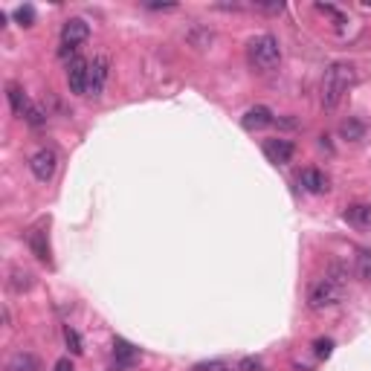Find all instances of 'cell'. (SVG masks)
Returning a JSON list of instances; mask_svg holds the SVG:
<instances>
[{
	"mask_svg": "<svg viewBox=\"0 0 371 371\" xmlns=\"http://www.w3.org/2000/svg\"><path fill=\"white\" fill-rule=\"evenodd\" d=\"M357 270H360V278L371 282V256H366V258L360 261V267H357Z\"/></svg>",
	"mask_w": 371,
	"mask_h": 371,
	"instance_id": "cell-24",
	"label": "cell"
},
{
	"mask_svg": "<svg viewBox=\"0 0 371 371\" xmlns=\"http://www.w3.org/2000/svg\"><path fill=\"white\" fill-rule=\"evenodd\" d=\"M90 38V26L85 18H70V21H64L61 26V47L64 49H78L85 41Z\"/></svg>",
	"mask_w": 371,
	"mask_h": 371,
	"instance_id": "cell-4",
	"label": "cell"
},
{
	"mask_svg": "<svg viewBox=\"0 0 371 371\" xmlns=\"http://www.w3.org/2000/svg\"><path fill=\"white\" fill-rule=\"evenodd\" d=\"M108 70H111V61L104 56H96L90 61V82H87V96H102L104 82H108Z\"/></svg>",
	"mask_w": 371,
	"mask_h": 371,
	"instance_id": "cell-7",
	"label": "cell"
},
{
	"mask_svg": "<svg viewBox=\"0 0 371 371\" xmlns=\"http://www.w3.org/2000/svg\"><path fill=\"white\" fill-rule=\"evenodd\" d=\"M6 371H41V363H38V357L30 354V351H18L9 357V366Z\"/></svg>",
	"mask_w": 371,
	"mask_h": 371,
	"instance_id": "cell-14",
	"label": "cell"
},
{
	"mask_svg": "<svg viewBox=\"0 0 371 371\" xmlns=\"http://www.w3.org/2000/svg\"><path fill=\"white\" fill-rule=\"evenodd\" d=\"M363 122H357V119H346V122L339 125V134L346 139H363Z\"/></svg>",
	"mask_w": 371,
	"mask_h": 371,
	"instance_id": "cell-16",
	"label": "cell"
},
{
	"mask_svg": "<svg viewBox=\"0 0 371 371\" xmlns=\"http://www.w3.org/2000/svg\"><path fill=\"white\" fill-rule=\"evenodd\" d=\"M273 122H276L273 111L264 108V104H256V108H249V111L244 113V119H241L244 131H261V128H267V125H273Z\"/></svg>",
	"mask_w": 371,
	"mask_h": 371,
	"instance_id": "cell-11",
	"label": "cell"
},
{
	"mask_svg": "<svg viewBox=\"0 0 371 371\" xmlns=\"http://www.w3.org/2000/svg\"><path fill=\"white\" fill-rule=\"evenodd\" d=\"M113 360H116L119 368H131V366L139 360V348H134L128 339L116 337V339H113Z\"/></svg>",
	"mask_w": 371,
	"mask_h": 371,
	"instance_id": "cell-12",
	"label": "cell"
},
{
	"mask_svg": "<svg viewBox=\"0 0 371 371\" xmlns=\"http://www.w3.org/2000/svg\"><path fill=\"white\" fill-rule=\"evenodd\" d=\"M26 241H30V249H32V256H35L38 261H47V264H49V241H47V232H44L41 227L30 229Z\"/></svg>",
	"mask_w": 371,
	"mask_h": 371,
	"instance_id": "cell-13",
	"label": "cell"
},
{
	"mask_svg": "<svg viewBox=\"0 0 371 371\" xmlns=\"http://www.w3.org/2000/svg\"><path fill=\"white\" fill-rule=\"evenodd\" d=\"M23 119H26V122H30L32 128H41V125L47 122V111L41 108V104H35V102H32V104H30V111H26V116H23Z\"/></svg>",
	"mask_w": 371,
	"mask_h": 371,
	"instance_id": "cell-17",
	"label": "cell"
},
{
	"mask_svg": "<svg viewBox=\"0 0 371 371\" xmlns=\"http://www.w3.org/2000/svg\"><path fill=\"white\" fill-rule=\"evenodd\" d=\"M342 282H337L334 276H325V278H319V282H313L311 284V290H308V304L313 311H325V308H330V304H337V302H342Z\"/></svg>",
	"mask_w": 371,
	"mask_h": 371,
	"instance_id": "cell-3",
	"label": "cell"
},
{
	"mask_svg": "<svg viewBox=\"0 0 371 371\" xmlns=\"http://www.w3.org/2000/svg\"><path fill=\"white\" fill-rule=\"evenodd\" d=\"M264 363L258 360V357H244L241 363H238V371H261Z\"/></svg>",
	"mask_w": 371,
	"mask_h": 371,
	"instance_id": "cell-23",
	"label": "cell"
},
{
	"mask_svg": "<svg viewBox=\"0 0 371 371\" xmlns=\"http://www.w3.org/2000/svg\"><path fill=\"white\" fill-rule=\"evenodd\" d=\"M15 18H18L21 26H32L35 23V9L32 6H18L15 9Z\"/></svg>",
	"mask_w": 371,
	"mask_h": 371,
	"instance_id": "cell-20",
	"label": "cell"
},
{
	"mask_svg": "<svg viewBox=\"0 0 371 371\" xmlns=\"http://www.w3.org/2000/svg\"><path fill=\"white\" fill-rule=\"evenodd\" d=\"M56 166H58V157L56 151H49V148H41V151H35L30 157V171L35 175V180H52V175H56Z\"/></svg>",
	"mask_w": 371,
	"mask_h": 371,
	"instance_id": "cell-5",
	"label": "cell"
},
{
	"mask_svg": "<svg viewBox=\"0 0 371 371\" xmlns=\"http://www.w3.org/2000/svg\"><path fill=\"white\" fill-rule=\"evenodd\" d=\"M354 82H357V73H354L351 64H346V61L330 64V67L325 70V78H322V108L334 111L342 102V96L354 87Z\"/></svg>",
	"mask_w": 371,
	"mask_h": 371,
	"instance_id": "cell-1",
	"label": "cell"
},
{
	"mask_svg": "<svg viewBox=\"0 0 371 371\" xmlns=\"http://www.w3.org/2000/svg\"><path fill=\"white\" fill-rule=\"evenodd\" d=\"M293 154H296V145L290 139H267L264 142V157H267L270 163H276V166L290 163L293 160Z\"/></svg>",
	"mask_w": 371,
	"mask_h": 371,
	"instance_id": "cell-8",
	"label": "cell"
},
{
	"mask_svg": "<svg viewBox=\"0 0 371 371\" xmlns=\"http://www.w3.org/2000/svg\"><path fill=\"white\" fill-rule=\"evenodd\" d=\"M87 82H90V61L76 56L67 61V85L70 93H87Z\"/></svg>",
	"mask_w": 371,
	"mask_h": 371,
	"instance_id": "cell-6",
	"label": "cell"
},
{
	"mask_svg": "<svg viewBox=\"0 0 371 371\" xmlns=\"http://www.w3.org/2000/svg\"><path fill=\"white\" fill-rule=\"evenodd\" d=\"M64 339H67V346H70V351H73V354H82V351H85V348H82V337H78L73 328L64 330Z\"/></svg>",
	"mask_w": 371,
	"mask_h": 371,
	"instance_id": "cell-21",
	"label": "cell"
},
{
	"mask_svg": "<svg viewBox=\"0 0 371 371\" xmlns=\"http://www.w3.org/2000/svg\"><path fill=\"white\" fill-rule=\"evenodd\" d=\"M316 12H322V15H328V18H334V23L337 26H346V15L337 9V6H330V3H316Z\"/></svg>",
	"mask_w": 371,
	"mask_h": 371,
	"instance_id": "cell-19",
	"label": "cell"
},
{
	"mask_svg": "<svg viewBox=\"0 0 371 371\" xmlns=\"http://www.w3.org/2000/svg\"><path fill=\"white\" fill-rule=\"evenodd\" d=\"M247 61L249 67H256L258 73H270L282 64V44L273 35H256L247 44Z\"/></svg>",
	"mask_w": 371,
	"mask_h": 371,
	"instance_id": "cell-2",
	"label": "cell"
},
{
	"mask_svg": "<svg viewBox=\"0 0 371 371\" xmlns=\"http://www.w3.org/2000/svg\"><path fill=\"white\" fill-rule=\"evenodd\" d=\"M12 278H15V282H12V290H26L30 287V273H21V270H12Z\"/></svg>",
	"mask_w": 371,
	"mask_h": 371,
	"instance_id": "cell-22",
	"label": "cell"
},
{
	"mask_svg": "<svg viewBox=\"0 0 371 371\" xmlns=\"http://www.w3.org/2000/svg\"><path fill=\"white\" fill-rule=\"evenodd\" d=\"M9 90V102H12V113H15V116H26V111H30V96H26V93H23V87L21 85H9L6 87Z\"/></svg>",
	"mask_w": 371,
	"mask_h": 371,
	"instance_id": "cell-15",
	"label": "cell"
},
{
	"mask_svg": "<svg viewBox=\"0 0 371 371\" xmlns=\"http://www.w3.org/2000/svg\"><path fill=\"white\" fill-rule=\"evenodd\" d=\"M313 351H316V357H319V360H328V357L334 354V339L319 337V339L313 342Z\"/></svg>",
	"mask_w": 371,
	"mask_h": 371,
	"instance_id": "cell-18",
	"label": "cell"
},
{
	"mask_svg": "<svg viewBox=\"0 0 371 371\" xmlns=\"http://www.w3.org/2000/svg\"><path fill=\"white\" fill-rule=\"evenodd\" d=\"M194 371H227V363H203V366H197Z\"/></svg>",
	"mask_w": 371,
	"mask_h": 371,
	"instance_id": "cell-25",
	"label": "cell"
},
{
	"mask_svg": "<svg viewBox=\"0 0 371 371\" xmlns=\"http://www.w3.org/2000/svg\"><path fill=\"white\" fill-rule=\"evenodd\" d=\"M342 218H346L354 229L371 232V203H351V206H346Z\"/></svg>",
	"mask_w": 371,
	"mask_h": 371,
	"instance_id": "cell-9",
	"label": "cell"
},
{
	"mask_svg": "<svg viewBox=\"0 0 371 371\" xmlns=\"http://www.w3.org/2000/svg\"><path fill=\"white\" fill-rule=\"evenodd\" d=\"M299 183H302V189L311 192V194H325V192L330 189L325 171H319V168H302Z\"/></svg>",
	"mask_w": 371,
	"mask_h": 371,
	"instance_id": "cell-10",
	"label": "cell"
},
{
	"mask_svg": "<svg viewBox=\"0 0 371 371\" xmlns=\"http://www.w3.org/2000/svg\"><path fill=\"white\" fill-rule=\"evenodd\" d=\"M52 371H76V368H73V363H70V357H61V360L56 363V368H52Z\"/></svg>",
	"mask_w": 371,
	"mask_h": 371,
	"instance_id": "cell-26",
	"label": "cell"
}]
</instances>
